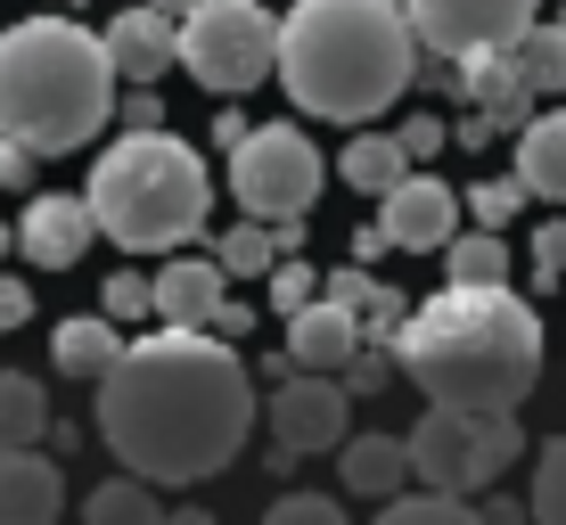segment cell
<instances>
[{"instance_id": "1", "label": "cell", "mask_w": 566, "mask_h": 525, "mask_svg": "<svg viewBox=\"0 0 566 525\" xmlns=\"http://www.w3.org/2000/svg\"><path fill=\"white\" fill-rule=\"evenodd\" d=\"M99 435L148 484H206L255 435V378L239 345L213 328H156L124 337L99 378Z\"/></svg>"}, {"instance_id": "2", "label": "cell", "mask_w": 566, "mask_h": 525, "mask_svg": "<svg viewBox=\"0 0 566 525\" xmlns=\"http://www.w3.org/2000/svg\"><path fill=\"white\" fill-rule=\"evenodd\" d=\"M542 313L501 287H443V296L411 304L395 328V369L427 402H460V411H517L542 386Z\"/></svg>"}, {"instance_id": "3", "label": "cell", "mask_w": 566, "mask_h": 525, "mask_svg": "<svg viewBox=\"0 0 566 525\" xmlns=\"http://www.w3.org/2000/svg\"><path fill=\"white\" fill-rule=\"evenodd\" d=\"M271 74L321 124H378L419 83V33L402 0H296Z\"/></svg>"}, {"instance_id": "4", "label": "cell", "mask_w": 566, "mask_h": 525, "mask_svg": "<svg viewBox=\"0 0 566 525\" xmlns=\"http://www.w3.org/2000/svg\"><path fill=\"white\" fill-rule=\"evenodd\" d=\"M115 115L107 42L74 17H25L0 33V140L33 157H74Z\"/></svg>"}, {"instance_id": "5", "label": "cell", "mask_w": 566, "mask_h": 525, "mask_svg": "<svg viewBox=\"0 0 566 525\" xmlns=\"http://www.w3.org/2000/svg\"><path fill=\"white\" fill-rule=\"evenodd\" d=\"M91 222L124 255H181L213 213V172L189 140L172 132H124L99 165H91Z\"/></svg>"}, {"instance_id": "6", "label": "cell", "mask_w": 566, "mask_h": 525, "mask_svg": "<svg viewBox=\"0 0 566 525\" xmlns=\"http://www.w3.org/2000/svg\"><path fill=\"white\" fill-rule=\"evenodd\" d=\"M411 484H427V493H493L501 476L525 460V427L517 411H460V402H427V419L411 427Z\"/></svg>"}, {"instance_id": "7", "label": "cell", "mask_w": 566, "mask_h": 525, "mask_svg": "<svg viewBox=\"0 0 566 525\" xmlns=\"http://www.w3.org/2000/svg\"><path fill=\"white\" fill-rule=\"evenodd\" d=\"M271 57H280V17L263 0H198L181 17V66L213 99H247L255 83H271Z\"/></svg>"}, {"instance_id": "8", "label": "cell", "mask_w": 566, "mask_h": 525, "mask_svg": "<svg viewBox=\"0 0 566 525\" xmlns=\"http://www.w3.org/2000/svg\"><path fill=\"white\" fill-rule=\"evenodd\" d=\"M321 148L296 124H247V140L230 148V198H239L255 222H296V213L321 206Z\"/></svg>"}, {"instance_id": "9", "label": "cell", "mask_w": 566, "mask_h": 525, "mask_svg": "<svg viewBox=\"0 0 566 525\" xmlns=\"http://www.w3.org/2000/svg\"><path fill=\"white\" fill-rule=\"evenodd\" d=\"M263 411H271V452H280L271 469H296L304 452H337L354 435V395L328 369H280Z\"/></svg>"}, {"instance_id": "10", "label": "cell", "mask_w": 566, "mask_h": 525, "mask_svg": "<svg viewBox=\"0 0 566 525\" xmlns=\"http://www.w3.org/2000/svg\"><path fill=\"white\" fill-rule=\"evenodd\" d=\"M419 50L436 57H476V50H510L534 25V0H402Z\"/></svg>"}, {"instance_id": "11", "label": "cell", "mask_w": 566, "mask_h": 525, "mask_svg": "<svg viewBox=\"0 0 566 525\" xmlns=\"http://www.w3.org/2000/svg\"><path fill=\"white\" fill-rule=\"evenodd\" d=\"M378 230H386V246H411V255H427V246H443V239L460 230V189L411 165V172H402V181L378 198Z\"/></svg>"}, {"instance_id": "12", "label": "cell", "mask_w": 566, "mask_h": 525, "mask_svg": "<svg viewBox=\"0 0 566 525\" xmlns=\"http://www.w3.org/2000/svg\"><path fill=\"white\" fill-rule=\"evenodd\" d=\"M107 42V66H115V83H156L165 66H181V17H165V9H124L115 25L99 33Z\"/></svg>"}, {"instance_id": "13", "label": "cell", "mask_w": 566, "mask_h": 525, "mask_svg": "<svg viewBox=\"0 0 566 525\" xmlns=\"http://www.w3.org/2000/svg\"><path fill=\"white\" fill-rule=\"evenodd\" d=\"M91 239H99V222H91V198H33L25 222H17V246H25V263H50V271H74L91 255Z\"/></svg>"}, {"instance_id": "14", "label": "cell", "mask_w": 566, "mask_h": 525, "mask_svg": "<svg viewBox=\"0 0 566 525\" xmlns=\"http://www.w3.org/2000/svg\"><path fill=\"white\" fill-rule=\"evenodd\" d=\"M361 345H369L361 313H345V304H328V296H312V304L287 313V369H328V378H337Z\"/></svg>"}, {"instance_id": "15", "label": "cell", "mask_w": 566, "mask_h": 525, "mask_svg": "<svg viewBox=\"0 0 566 525\" xmlns=\"http://www.w3.org/2000/svg\"><path fill=\"white\" fill-rule=\"evenodd\" d=\"M66 517V476L57 460H42L33 443L0 452V525H57Z\"/></svg>"}, {"instance_id": "16", "label": "cell", "mask_w": 566, "mask_h": 525, "mask_svg": "<svg viewBox=\"0 0 566 525\" xmlns=\"http://www.w3.org/2000/svg\"><path fill=\"white\" fill-rule=\"evenodd\" d=\"M148 296H156V321H165V328H206L213 304L230 296V280H222V263H213V255H172L148 280Z\"/></svg>"}, {"instance_id": "17", "label": "cell", "mask_w": 566, "mask_h": 525, "mask_svg": "<svg viewBox=\"0 0 566 525\" xmlns=\"http://www.w3.org/2000/svg\"><path fill=\"white\" fill-rule=\"evenodd\" d=\"M460 91L476 99L484 115H493L501 132H517L525 115H534V83H525V66H517V50H476V57H460Z\"/></svg>"}, {"instance_id": "18", "label": "cell", "mask_w": 566, "mask_h": 525, "mask_svg": "<svg viewBox=\"0 0 566 525\" xmlns=\"http://www.w3.org/2000/svg\"><path fill=\"white\" fill-rule=\"evenodd\" d=\"M337 452H345V460H337V469H345V493H361V501H395L402 484H411V443L386 435V427H378V435H345Z\"/></svg>"}, {"instance_id": "19", "label": "cell", "mask_w": 566, "mask_h": 525, "mask_svg": "<svg viewBox=\"0 0 566 525\" xmlns=\"http://www.w3.org/2000/svg\"><path fill=\"white\" fill-rule=\"evenodd\" d=\"M517 181H525V198L566 206V107L517 124Z\"/></svg>"}, {"instance_id": "20", "label": "cell", "mask_w": 566, "mask_h": 525, "mask_svg": "<svg viewBox=\"0 0 566 525\" xmlns=\"http://www.w3.org/2000/svg\"><path fill=\"white\" fill-rule=\"evenodd\" d=\"M115 354H124V328L107 313H74V321H57V337H50L57 378H83V386H99L115 369Z\"/></svg>"}, {"instance_id": "21", "label": "cell", "mask_w": 566, "mask_h": 525, "mask_svg": "<svg viewBox=\"0 0 566 525\" xmlns=\"http://www.w3.org/2000/svg\"><path fill=\"white\" fill-rule=\"evenodd\" d=\"M337 172L361 189V198H386V189L411 172V157H402L395 132H354V140H345V157H337Z\"/></svg>"}, {"instance_id": "22", "label": "cell", "mask_w": 566, "mask_h": 525, "mask_svg": "<svg viewBox=\"0 0 566 525\" xmlns=\"http://www.w3.org/2000/svg\"><path fill=\"white\" fill-rule=\"evenodd\" d=\"M443 271H452L460 287H501L510 280V239H501V230H452V239H443Z\"/></svg>"}, {"instance_id": "23", "label": "cell", "mask_w": 566, "mask_h": 525, "mask_svg": "<svg viewBox=\"0 0 566 525\" xmlns=\"http://www.w3.org/2000/svg\"><path fill=\"white\" fill-rule=\"evenodd\" d=\"M42 435H50V395H42V378L0 369V452H9V443H42Z\"/></svg>"}, {"instance_id": "24", "label": "cell", "mask_w": 566, "mask_h": 525, "mask_svg": "<svg viewBox=\"0 0 566 525\" xmlns=\"http://www.w3.org/2000/svg\"><path fill=\"white\" fill-rule=\"evenodd\" d=\"M83 525H165V510H156V484L148 476H107L99 493L83 501Z\"/></svg>"}, {"instance_id": "25", "label": "cell", "mask_w": 566, "mask_h": 525, "mask_svg": "<svg viewBox=\"0 0 566 525\" xmlns=\"http://www.w3.org/2000/svg\"><path fill=\"white\" fill-rule=\"evenodd\" d=\"M510 50H517L525 83H534V99H558V91H566V25H558V17H551V25H525Z\"/></svg>"}, {"instance_id": "26", "label": "cell", "mask_w": 566, "mask_h": 525, "mask_svg": "<svg viewBox=\"0 0 566 525\" xmlns=\"http://www.w3.org/2000/svg\"><path fill=\"white\" fill-rule=\"evenodd\" d=\"M213 263H222V280H271L280 239H271V222H255V213H247L239 230H222V239H213Z\"/></svg>"}, {"instance_id": "27", "label": "cell", "mask_w": 566, "mask_h": 525, "mask_svg": "<svg viewBox=\"0 0 566 525\" xmlns=\"http://www.w3.org/2000/svg\"><path fill=\"white\" fill-rule=\"evenodd\" d=\"M378 525H484V517H476V501H460V493L402 484L395 501H378Z\"/></svg>"}, {"instance_id": "28", "label": "cell", "mask_w": 566, "mask_h": 525, "mask_svg": "<svg viewBox=\"0 0 566 525\" xmlns=\"http://www.w3.org/2000/svg\"><path fill=\"white\" fill-rule=\"evenodd\" d=\"M534 525H566V435H551L534 452V493H525Z\"/></svg>"}, {"instance_id": "29", "label": "cell", "mask_w": 566, "mask_h": 525, "mask_svg": "<svg viewBox=\"0 0 566 525\" xmlns=\"http://www.w3.org/2000/svg\"><path fill=\"white\" fill-rule=\"evenodd\" d=\"M460 206L476 213L484 230H510L525 213V181H517V172H510V181H476V189H460Z\"/></svg>"}, {"instance_id": "30", "label": "cell", "mask_w": 566, "mask_h": 525, "mask_svg": "<svg viewBox=\"0 0 566 525\" xmlns=\"http://www.w3.org/2000/svg\"><path fill=\"white\" fill-rule=\"evenodd\" d=\"M99 313H107L115 328H132V321H148V313H156V296H148V280H140V271H115V280H107V296H99Z\"/></svg>"}, {"instance_id": "31", "label": "cell", "mask_w": 566, "mask_h": 525, "mask_svg": "<svg viewBox=\"0 0 566 525\" xmlns=\"http://www.w3.org/2000/svg\"><path fill=\"white\" fill-rule=\"evenodd\" d=\"M263 525H345V510H337L328 493H280V501L263 510Z\"/></svg>"}, {"instance_id": "32", "label": "cell", "mask_w": 566, "mask_h": 525, "mask_svg": "<svg viewBox=\"0 0 566 525\" xmlns=\"http://www.w3.org/2000/svg\"><path fill=\"white\" fill-rule=\"evenodd\" d=\"M312 296H321L312 263H296V255H280V263H271V304H280V313H296V304H312Z\"/></svg>"}, {"instance_id": "33", "label": "cell", "mask_w": 566, "mask_h": 525, "mask_svg": "<svg viewBox=\"0 0 566 525\" xmlns=\"http://www.w3.org/2000/svg\"><path fill=\"white\" fill-rule=\"evenodd\" d=\"M115 132H165V107H156V83H132L115 99Z\"/></svg>"}, {"instance_id": "34", "label": "cell", "mask_w": 566, "mask_h": 525, "mask_svg": "<svg viewBox=\"0 0 566 525\" xmlns=\"http://www.w3.org/2000/svg\"><path fill=\"white\" fill-rule=\"evenodd\" d=\"M534 280H542V287L566 280V222H542V230H534Z\"/></svg>"}, {"instance_id": "35", "label": "cell", "mask_w": 566, "mask_h": 525, "mask_svg": "<svg viewBox=\"0 0 566 525\" xmlns=\"http://www.w3.org/2000/svg\"><path fill=\"white\" fill-rule=\"evenodd\" d=\"M443 132H452L443 115H411L395 140H402V157H411V165H427V157H443Z\"/></svg>"}, {"instance_id": "36", "label": "cell", "mask_w": 566, "mask_h": 525, "mask_svg": "<svg viewBox=\"0 0 566 525\" xmlns=\"http://www.w3.org/2000/svg\"><path fill=\"white\" fill-rule=\"evenodd\" d=\"M386 369H395V354H369V345H361V354L345 361L337 378H345V395H378V386H386Z\"/></svg>"}, {"instance_id": "37", "label": "cell", "mask_w": 566, "mask_h": 525, "mask_svg": "<svg viewBox=\"0 0 566 525\" xmlns=\"http://www.w3.org/2000/svg\"><path fill=\"white\" fill-rule=\"evenodd\" d=\"M33 321V287L17 280V271H0V337H9V328H25Z\"/></svg>"}, {"instance_id": "38", "label": "cell", "mask_w": 566, "mask_h": 525, "mask_svg": "<svg viewBox=\"0 0 566 525\" xmlns=\"http://www.w3.org/2000/svg\"><path fill=\"white\" fill-rule=\"evenodd\" d=\"M369 296H378V280H369V271H361V263H345V271H337V280H328V304H345V313H361V304H369Z\"/></svg>"}, {"instance_id": "39", "label": "cell", "mask_w": 566, "mask_h": 525, "mask_svg": "<svg viewBox=\"0 0 566 525\" xmlns=\"http://www.w3.org/2000/svg\"><path fill=\"white\" fill-rule=\"evenodd\" d=\"M206 328H213V337H230V345H239V337H247V328H255V304H239V296H222V304H213V321H206Z\"/></svg>"}, {"instance_id": "40", "label": "cell", "mask_w": 566, "mask_h": 525, "mask_svg": "<svg viewBox=\"0 0 566 525\" xmlns=\"http://www.w3.org/2000/svg\"><path fill=\"white\" fill-rule=\"evenodd\" d=\"M33 165H42V157H33V148L0 140V189H25V181H33Z\"/></svg>"}, {"instance_id": "41", "label": "cell", "mask_w": 566, "mask_h": 525, "mask_svg": "<svg viewBox=\"0 0 566 525\" xmlns=\"http://www.w3.org/2000/svg\"><path fill=\"white\" fill-rule=\"evenodd\" d=\"M476 517H484V525H534V510H525V501H501V493H493V501L476 493Z\"/></svg>"}, {"instance_id": "42", "label": "cell", "mask_w": 566, "mask_h": 525, "mask_svg": "<svg viewBox=\"0 0 566 525\" xmlns=\"http://www.w3.org/2000/svg\"><path fill=\"white\" fill-rule=\"evenodd\" d=\"M378 255H386V230L361 222V230H354V263H378Z\"/></svg>"}, {"instance_id": "43", "label": "cell", "mask_w": 566, "mask_h": 525, "mask_svg": "<svg viewBox=\"0 0 566 525\" xmlns=\"http://www.w3.org/2000/svg\"><path fill=\"white\" fill-rule=\"evenodd\" d=\"M213 140L239 148V140H247V115H239V107H222V115H213Z\"/></svg>"}, {"instance_id": "44", "label": "cell", "mask_w": 566, "mask_h": 525, "mask_svg": "<svg viewBox=\"0 0 566 525\" xmlns=\"http://www.w3.org/2000/svg\"><path fill=\"white\" fill-rule=\"evenodd\" d=\"M165 525H222V517H206V510H172Z\"/></svg>"}, {"instance_id": "45", "label": "cell", "mask_w": 566, "mask_h": 525, "mask_svg": "<svg viewBox=\"0 0 566 525\" xmlns=\"http://www.w3.org/2000/svg\"><path fill=\"white\" fill-rule=\"evenodd\" d=\"M148 9H165V17H189V9H198V0H148Z\"/></svg>"}, {"instance_id": "46", "label": "cell", "mask_w": 566, "mask_h": 525, "mask_svg": "<svg viewBox=\"0 0 566 525\" xmlns=\"http://www.w3.org/2000/svg\"><path fill=\"white\" fill-rule=\"evenodd\" d=\"M0 255H9V230H0Z\"/></svg>"}, {"instance_id": "47", "label": "cell", "mask_w": 566, "mask_h": 525, "mask_svg": "<svg viewBox=\"0 0 566 525\" xmlns=\"http://www.w3.org/2000/svg\"><path fill=\"white\" fill-rule=\"evenodd\" d=\"M50 9H74V0H50Z\"/></svg>"}, {"instance_id": "48", "label": "cell", "mask_w": 566, "mask_h": 525, "mask_svg": "<svg viewBox=\"0 0 566 525\" xmlns=\"http://www.w3.org/2000/svg\"><path fill=\"white\" fill-rule=\"evenodd\" d=\"M558 25H566V0H558Z\"/></svg>"}, {"instance_id": "49", "label": "cell", "mask_w": 566, "mask_h": 525, "mask_svg": "<svg viewBox=\"0 0 566 525\" xmlns=\"http://www.w3.org/2000/svg\"><path fill=\"white\" fill-rule=\"evenodd\" d=\"M558 287H566V280H558Z\"/></svg>"}]
</instances>
